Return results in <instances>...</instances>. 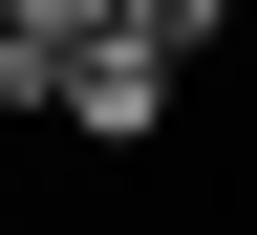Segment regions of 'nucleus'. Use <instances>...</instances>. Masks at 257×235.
I'll return each instance as SVG.
<instances>
[{
	"label": "nucleus",
	"mask_w": 257,
	"mask_h": 235,
	"mask_svg": "<svg viewBox=\"0 0 257 235\" xmlns=\"http://www.w3.org/2000/svg\"><path fill=\"white\" fill-rule=\"evenodd\" d=\"M0 86H22V107H64L86 128V150H150V128H172V43H150V22H64V43H0Z\"/></svg>",
	"instance_id": "obj_1"
},
{
	"label": "nucleus",
	"mask_w": 257,
	"mask_h": 235,
	"mask_svg": "<svg viewBox=\"0 0 257 235\" xmlns=\"http://www.w3.org/2000/svg\"><path fill=\"white\" fill-rule=\"evenodd\" d=\"M128 22H150L172 64H193V43H236V0H128Z\"/></svg>",
	"instance_id": "obj_2"
},
{
	"label": "nucleus",
	"mask_w": 257,
	"mask_h": 235,
	"mask_svg": "<svg viewBox=\"0 0 257 235\" xmlns=\"http://www.w3.org/2000/svg\"><path fill=\"white\" fill-rule=\"evenodd\" d=\"M64 22H107V0H0V43H64Z\"/></svg>",
	"instance_id": "obj_3"
},
{
	"label": "nucleus",
	"mask_w": 257,
	"mask_h": 235,
	"mask_svg": "<svg viewBox=\"0 0 257 235\" xmlns=\"http://www.w3.org/2000/svg\"><path fill=\"white\" fill-rule=\"evenodd\" d=\"M236 43H257V0H236Z\"/></svg>",
	"instance_id": "obj_4"
},
{
	"label": "nucleus",
	"mask_w": 257,
	"mask_h": 235,
	"mask_svg": "<svg viewBox=\"0 0 257 235\" xmlns=\"http://www.w3.org/2000/svg\"><path fill=\"white\" fill-rule=\"evenodd\" d=\"M0 107H22V86H0Z\"/></svg>",
	"instance_id": "obj_5"
}]
</instances>
